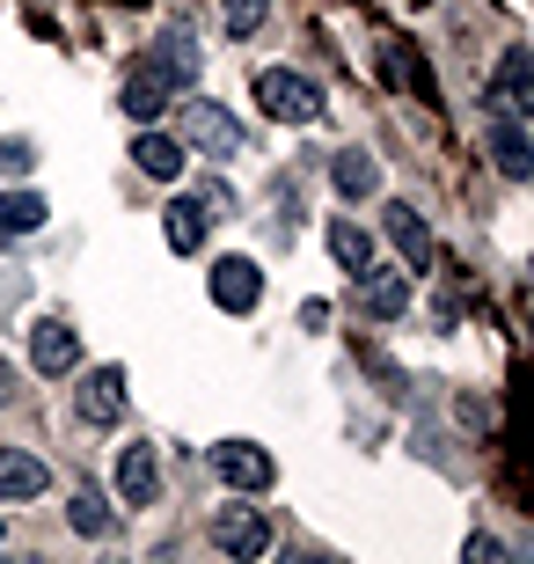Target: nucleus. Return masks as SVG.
Returning a JSON list of instances; mask_svg holds the SVG:
<instances>
[{"label": "nucleus", "mask_w": 534, "mask_h": 564, "mask_svg": "<svg viewBox=\"0 0 534 564\" xmlns=\"http://www.w3.org/2000/svg\"><path fill=\"white\" fill-rule=\"evenodd\" d=\"M176 132H184L190 154H212V162H235V154H249L242 118H235L227 104H212V96H190V104L176 110Z\"/></svg>", "instance_id": "1"}, {"label": "nucleus", "mask_w": 534, "mask_h": 564, "mask_svg": "<svg viewBox=\"0 0 534 564\" xmlns=\"http://www.w3.org/2000/svg\"><path fill=\"white\" fill-rule=\"evenodd\" d=\"M257 110L279 118V126H315V118H323V88H315L301 66H264V74H257Z\"/></svg>", "instance_id": "2"}, {"label": "nucleus", "mask_w": 534, "mask_h": 564, "mask_svg": "<svg viewBox=\"0 0 534 564\" xmlns=\"http://www.w3.org/2000/svg\"><path fill=\"white\" fill-rule=\"evenodd\" d=\"M118 499H124V513H140V506H154L162 499V462H154V447L146 440H124L118 447Z\"/></svg>", "instance_id": "3"}, {"label": "nucleus", "mask_w": 534, "mask_h": 564, "mask_svg": "<svg viewBox=\"0 0 534 564\" xmlns=\"http://www.w3.org/2000/svg\"><path fill=\"white\" fill-rule=\"evenodd\" d=\"M124 397H132L124 367H88L81 389H74V411H81V425H118L124 419Z\"/></svg>", "instance_id": "4"}, {"label": "nucleus", "mask_w": 534, "mask_h": 564, "mask_svg": "<svg viewBox=\"0 0 534 564\" xmlns=\"http://www.w3.org/2000/svg\"><path fill=\"white\" fill-rule=\"evenodd\" d=\"M30 359H37V375H74L81 367V330L66 323V315H44V323H30Z\"/></svg>", "instance_id": "5"}, {"label": "nucleus", "mask_w": 534, "mask_h": 564, "mask_svg": "<svg viewBox=\"0 0 534 564\" xmlns=\"http://www.w3.org/2000/svg\"><path fill=\"white\" fill-rule=\"evenodd\" d=\"M212 469H220L227 491H271V477H279L257 440H220V447H212Z\"/></svg>", "instance_id": "6"}, {"label": "nucleus", "mask_w": 534, "mask_h": 564, "mask_svg": "<svg viewBox=\"0 0 534 564\" xmlns=\"http://www.w3.org/2000/svg\"><path fill=\"white\" fill-rule=\"evenodd\" d=\"M212 550H227V557H264L271 550V528L257 506H220L212 513Z\"/></svg>", "instance_id": "7"}, {"label": "nucleus", "mask_w": 534, "mask_h": 564, "mask_svg": "<svg viewBox=\"0 0 534 564\" xmlns=\"http://www.w3.org/2000/svg\"><path fill=\"white\" fill-rule=\"evenodd\" d=\"M212 301H220L227 315H249L264 301V264H257V257H220V264H212Z\"/></svg>", "instance_id": "8"}, {"label": "nucleus", "mask_w": 534, "mask_h": 564, "mask_svg": "<svg viewBox=\"0 0 534 564\" xmlns=\"http://www.w3.org/2000/svg\"><path fill=\"white\" fill-rule=\"evenodd\" d=\"M491 110H505V118H534V52H527V44H513V52L498 59Z\"/></svg>", "instance_id": "9"}, {"label": "nucleus", "mask_w": 534, "mask_h": 564, "mask_svg": "<svg viewBox=\"0 0 534 564\" xmlns=\"http://www.w3.org/2000/svg\"><path fill=\"white\" fill-rule=\"evenodd\" d=\"M168 96H176V88L162 82V66H154V59H140L132 74H124V88H118V104H124L132 126H154V118L168 110Z\"/></svg>", "instance_id": "10"}, {"label": "nucleus", "mask_w": 534, "mask_h": 564, "mask_svg": "<svg viewBox=\"0 0 534 564\" xmlns=\"http://www.w3.org/2000/svg\"><path fill=\"white\" fill-rule=\"evenodd\" d=\"M491 162H498V176H513V184H527V176H534L527 118H505V110H491Z\"/></svg>", "instance_id": "11"}, {"label": "nucleus", "mask_w": 534, "mask_h": 564, "mask_svg": "<svg viewBox=\"0 0 534 564\" xmlns=\"http://www.w3.org/2000/svg\"><path fill=\"white\" fill-rule=\"evenodd\" d=\"M154 66H162L168 88H190V82H198V66H206V59H198L190 22H168V30H162V44H154Z\"/></svg>", "instance_id": "12"}, {"label": "nucleus", "mask_w": 534, "mask_h": 564, "mask_svg": "<svg viewBox=\"0 0 534 564\" xmlns=\"http://www.w3.org/2000/svg\"><path fill=\"white\" fill-rule=\"evenodd\" d=\"M359 308L373 315V323H395V315L411 308V272H359Z\"/></svg>", "instance_id": "13"}, {"label": "nucleus", "mask_w": 534, "mask_h": 564, "mask_svg": "<svg viewBox=\"0 0 534 564\" xmlns=\"http://www.w3.org/2000/svg\"><path fill=\"white\" fill-rule=\"evenodd\" d=\"M206 228H212V213L198 206V198H168V206H162V235H168V250H176V257L206 250Z\"/></svg>", "instance_id": "14"}, {"label": "nucleus", "mask_w": 534, "mask_h": 564, "mask_svg": "<svg viewBox=\"0 0 534 564\" xmlns=\"http://www.w3.org/2000/svg\"><path fill=\"white\" fill-rule=\"evenodd\" d=\"M44 484H52V469H44L37 455H22V447H8V455H0V499H8V506L44 499Z\"/></svg>", "instance_id": "15"}, {"label": "nucleus", "mask_w": 534, "mask_h": 564, "mask_svg": "<svg viewBox=\"0 0 534 564\" xmlns=\"http://www.w3.org/2000/svg\"><path fill=\"white\" fill-rule=\"evenodd\" d=\"M381 228H389V242L403 250V272H425V264H432V228L417 220V206H389Z\"/></svg>", "instance_id": "16"}, {"label": "nucleus", "mask_w": 534, "mask_h": 564, "mask_svg": "<svg viewBox=\"0 0 534 564\" xmlns=\"http://www.w3.org/2000/svg\"><path fill=\"white\" fill-rule=\"evenodd\" d=\"M329 184H337V198H351V206H359V198H373V191H381V162H373V154H359V147H345V154L329 162Z\"/></svg>", "instance_id": "17"}, {"label": "nucleus", "mask_w": 534, "mask_h": 564, "mask_svg": "<svg viewBox=\"0 0 534 564\" xmlns=\"http://www.w3.org/2000/svg\"><path fill=\"white\" fill-rule=\"evenodd\" d=\"M184 154H190L184 140H168V132H154V126L132 140V162H140L146 176H162V184H168V176H184Z\"/></svg>", "instance_id": "18"}, {"label": "nucleus", "mask_w": 534, "mask_h": 564, "mask_svg": "<svg viewBox=\"0 0 534 564\" xmlns=\"http://www.w3.org/2000/svg\"><path fill=\"white\" fill-rule=\"evenodd\" d=\"M329 257H337V264L359 279V272L373 264V235L359 228V220H345V213H337V220H329Z\"/></svg>", "instance_id": "19"}, {"label": "nucleus", "mask_w": 534, "mask_h": 564, "mask_svg": "<svg viewBox=\"0 0 534 564\" xmlns=\"http://www.w3.org/2000/svg\"><path fill=\"white\" fill-rule=\"evenodd\" d=\"M44 198L37 191H8V198H0V242H8V235H37L44 228Z\"/></svg>", "instance_id": "20"}, {"label": "nucleus", "mask_w": 534, "mask_h": 564, "mask_svg": "<svg viewBox=\"0 0 534 564\" xmlns=\"http://www.w3.org/2000/svg\"><path fill=\"white\" fill-rule=\"evenodd\" d=\"M66 521L81 528V535H110V528H118V521H110V506L96 499V491H74V499H66Z\"/></svg>", "instance_id": "21"}, {"label": "nucleus", "mask_w": 534, "mask_h": 564, "mask_svg": "<svg viewBox=\"0 0 534 564\" xmlns=\"http://www.w3.org/2000/svg\"><path fill=\"white\" fill-rule=\"evenodd\" d=\"M271 15V0H220V22L227 37H257V22Z\"/></svg>", "instance_id": "22"}, {"label": "nucleus", "mask_w": 534, "mask_h": 564, "mask_svg": "<svg viewBox=\"0 0 534 564\" xmlns=\"http://www.w3.org/2000/svg\"><path fill=\"white\" fill-rule=\"evenodd\" d=\"M30 169H37L30 140H0V176H30Z\"/></svg>", "instance_id": "23"}, {"label": "nucleus", "mask_w": 534, "mask_h": 564, "mask_svg": "<svg viewBox=\"0 0 534 564\" xmlns=\"http://www.w3.org/2000/svg\"><path fill=\"white\" fill-rule=\"evenodd\" d=\"M498 557H505V550H498L491 535H469V564H498Z\"/></svg>", "instance_id": "24"}, {"label": "nucleus", "mask_w": 534, "mask_h": 564, "mask_svg": "<svg viewBox=\"0 0 534 564\" xmlns=\"http://www.w3.org/2000/svg\"><path fill=\"white\" fill-rule=\"evenodd\" d=\"M8 397H15V367L0 359V411H8Z\"/></svg>", "instance_id": "25"}, {"label": "nucleus", "mask_w": 534, "mask_h": 564, "mask_svg": "<svg viewBox=\"0 0 534 564\" xmlns=\"http://www.w3.org/2000/svg\"><path fill=\"white\" fill-rule=\"evenodd\" d=\"M0 535H8V521H0Z\"/></svg>", "instance_id": "26"}]
</instances>
